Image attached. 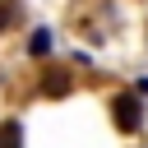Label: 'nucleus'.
Segmentation results:
<instances>
[{"label":"nucleus","instance_id":"f257e3e1","mask_svg":"<svg viewBox=\"0 0 148 148\" xmlns=\"http://www.w3.org/2000/svg\"><path fill=\"white\" fill-rule=\"evenodd\" d=\"M111 125L120 134H139L143 130V97L139 92H111Z\"/></svg>","mask_w":148,"mask_h":148},{"label":"nucleus","instance_id":"f03ea898","mask_svg":"<svg viewBox=\"0 0 148 148\" xmlns=\"http://www.w3.org/2000/svg\"><path fill=\"white\" fill-rule=\"evenodd\" d=\"M37 92L51 97V102H56V97H69V92H74V74H69L65 65H51V69H42V79H37Z\"/></svg>","mask_w":148,"mask_h":148},{"label":"nucleus","instance_id":"39448f33","mask_svg":"<svg viewBox=\"0 0 148 148\" xmlns=\"http://www.w3.org/2000/svg\"><path fill=\"white\" fill-rule=\"evenodd\" d=\"M18 23V0H0V32H9Z\"/></svg>","mask_w":148,"mask_h":148},{"label":"nucleus","instance_id":"7ed1b4c3","mask_svg":"<svg viewBox=\"0 0 148 148\" xmlns=\"http://www.w3.org/2000/svg\"><path fill=\"white\" fill-rule=\"evenodd\" d=\"M23 51H28L32 60H46V56L56 51V42H51V28H32V32H28V42H23Z\"/></svg>","mask_w":148,"mask_h":148},{"label":"nucleus","instance_id":"20e7f679","mask_svg":"<svg viewBox=\"0 0 148 148\" xmlns=\"http://www.w3.org/2000/svg\"><path fill=\"white\" fill-rule=\"evenodd\" d=\"M0 148H23V125L18 120H5L0 125Z\"/></svg>","mask_w":148,"mask_h":148}]
</instances>
